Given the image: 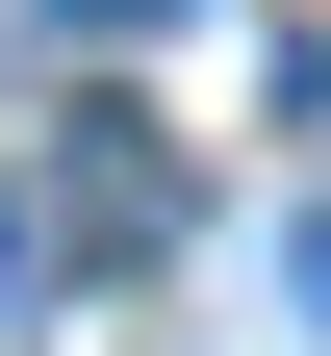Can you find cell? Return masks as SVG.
Here are the masks:
<instances>
[{"instance_id":"obj_1","label":"cell","mask_w":331,"mask_h":356,"mask_svg":"<svg viewBox=\"0 0 331 356\" xmlns=\"http://www.w3.org/2000/svg\"><path fill=\"white\" fill-rule=\"evenodd\" d=\"M153 229H178V153H153L128 102H77V153H52V254H153Z\"/></svg>"},{"instance_id":"obj_2","label":"cell","mask_w":331,"mask_h":356,"mask_svg":"<svg viewBox=\"0 0 331 356\" xmlns=\"http://www.w3.org/2000/svg\"><path fill=\"white\" fill-rule=\"evenodd\" d=\"M26 305H52V204H0V331H26Z\"/></svg>"},{"instance_id":"obj_3","label":"cell","mask_w":331,"mask_h":356,"mask_svg":"<svg viewBox=\"0 0 331 356\" xmlns=\"http://www.w3.org/2000/svg\"><path fill=\"white\" fill-rule=\"evenodd\" d=\"M280 305H306V331H331V204H280Z\"/></svg>"},{"instance_id":"obj_4","label":"cell","mask_w":331,"mask_h":356,"mask_svg":"<svg viewBox=\"0 0 331 356\" xmlns=\"http://www.w3.org/2000/svg\"><path fill=\"white\" fill-rule=\"evenodd\" d=\"M52 26H102V51H128V26H178V0H52Z\"/></svg>"}]
</instances>
